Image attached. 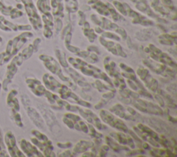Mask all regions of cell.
Returning a JSON list of instances; mask_svg holds the SVG:
<instances>
[{
	"label": "cell",
	"mask_w": 177,
	"mask_h": 157,
	"mask_svg": "<svg viewBox=\"0 0 177 157\" xmlns=\"http://www.w3.org/2000/svg\"><path fill=\"white\" fill-rule=\"evenodd\" d=\"M5 142L11 157H24V154H22V153L17 149L15 136L10 131L5 135Z\"/></svg>",
	"instance_id": "1"
},
{
	"label": "cell",
	"mask_w": 177,
	"mask_h": 157,
	"mask_svg": "<svg viewBox=\"0 0 177 157\" xmlns=\"http://www.w3.org/2000/svg\"><path fill=\"white\" fill-rule=\"evenodd\" d=\"M26 111H27V113L28 114V116L32 120V121L34 123V124L37 127L42 129L44 127V123L43 121V119L40 116L39 113L36 111V109L28 106Z\"/></svg>",
	"instance_id": "2"
},
{
	"label": "cell",
	"mask_w": 177,
	"mask_h": 157,
	"mask_svg": "<svg viewBox=\"0 0 177 157\" xmlns=\"http://www.w3.org/2000/svg\"><path fill=\"white\" fill-rule=\"evenodd\" d=\"M93 147V143L87 141H80L73 148V153L78 154V153H82L85 152L88 148H91Z\"/></svg>",
	"instance_id": "3"
},
{
	"label": "cell",
	"mask_w": 177,
	"mask_h": 157,
	"mask_svg": "<svg viewBox=\"0 0 177 157\" xmlns=\"http://www.w3.org/2000/svg\"><path fill=\"white\" fill-rule=\"evenodd\" d=\"M100 116L101 119L107 124H109V125L113 126L114 124V121L116 120V118H114V116H113L111 113H109L107 111L105 110H101L100 111Z\"/></svg>",
	"instance_id": "4"
},
{
	"label": "cell",
	"mask_w": 177,
	"mask_h": 157,
	"mask_svg": "<svg viewBox=\"0 0 177 157\" xmlns=\"http://www.w3.org/2000/svg\"><path fill=\"white\" fill-rule=\"evenodd\" d=\"M106 140L107 142V145H109V147H111L113 150H114L115 152H118L120 150H129V149L127 147H123L122 145H120L119 144H118V143L113 141L111 138H109V136H106Z\"/></svg>",
	"instance_id": "5"
},
{
	"label": "cell",
	"mask_w": 177,
	"mask_h": 157,
	"mask_svg": "<svg viewBox=\"0 0 177 157\" xmlns=\"http://www.w3.org/2000/svg\"><path fill=\"white\" fill-rule=\"evenodd\" d=\"M110 111L113 113H114L116 116H118L121 118H124V117L126 115V114L125 113L124 107L120 104H116L114 106H113L110 109Z\"/></svg>",
	"instance_id": "6"
},
{
	"label": "cell",
	"mask_w": 177,
	"mask_h": 157,
	"mask_svg": "<svg viewBox=\"0 0 177 157\" xmlns=\"http://www.w3.org/2000/svg\"><path fill=\"white\" fill-rule=\"evenodd\" d=\"M56 55L57 57L59 59V60H60V64H62V66L64 67H68V64H67L66 60V57H65V53H62V52H61V51H59V50H57Z\"/></svg>",
	"instance_id": "7"
},
{
	"label": "cell",
	"mask_w": 177,
	"mask_h": 157,
	"mask_svg": "<svg viewBox=\"0 0 177 157\" xmlns=\"http://www.w3.org/2000/svg\"><path fill=\"white\" fill-rule=\"evenodd\" d=\"M62 121H63V123H65V125H66V126L69 128H70V129L74 128V123H73V122L72 121V120H71V119H69V118L65 116L64 118H62Z\"/></svg>",
	"instance_id": "8"
},
{
	"label": "cell",
	"mask_w": 177,
	"mask_h": 157,
	"mask_svg": "<svg viewBox=\"0 0 177 157\" xmlns=\"http://www.w3.org/2000/svg\"><path fill=\"white\" fill-rule=\"evenodd\" d=\"M78 125L80 126V131H83L84 133H88V125H87L82 120H79L78 121Z\"/></svg>",
	"instance_id": "9"
},
{
	"label": "cell",
	"mask_w": 177,
	"mask_h": 157,
	"mask_svg": "<svg viewBox=\"0 0 177 157\" xmlns=\"http://www.w3.org/2000/svg\"><path fill=\"white\" fill-rule=\"evenodd\" d=\"M167 90L174 95H176V94H177V85H176V83H173V84H171L170 85H169L167 87Z\"/></svg>",
	"instance_id": "10"
},
{
	"label": "cell",
	"mask_w": 177,
	"mask_h": 157,
	"mask_svg": "<svg viewBox=\"0 0 177 157\" xmlns=\"http://www.w3.org/2000/svg\"><path fill=\"white\" fill-rule=\"evenodd\" d=\"M22 101L23 102V105H24V107L28 106L30 105V103H31L29 98L26 95H22Z\"/></svg>",
	"instance_id": "11"
},
{
	"label": "cell",
	"mask_w": 177,
	"mask_h": 157,
	"mask_svg": "<svg viewBox=\"0 0 177 157\" xmlns=\"http://www.w3.org/2000/svg\"><path fill=\"white\" fill-rule=\"evenodd\" d=\"M65 116L69 118V119L72 120H74V121H79L80 120V118L78 116L75 115V114H66Z\"/></svg>",
	"instance_id": "12"
},
{
	"label": "cell",
	"mask_w": 177,
	"mask_h": 157,
	"mask_svg": "<svg viewBox=\"0 0 177 157\" xmlns=\"http://www.w3.org/2000/svg\"><path fill=\"white\" fill-rule=\"evenodd\" d=\"M154 97L156 98V100H157V102H158V104L160 105L161 107H163L165 105V102H164V100L163 98L161 97V95L159 94H156L154 95Z\"/></svg>",
	"instance_id": "13"
},
{
	"label": "cell",
	"mask_w": 177,
	"mask_h": 157,
	"mask_svg": "<svg viewBox=\"0 0 177 157\" xmlns=\"http://www.w3.org/2000/svg\"><path fill=\"white\" fill-rule=\"evenodd\" d=\"M11 82V80H10V79L6 78L4 79V82H3V83H2V85H3V89L4 90V91H8V89H7V86H8V85L9 83H10Z\"/></svg>",
	"instance_id": "14"
},
{
	"label": "cell",
	"mask_w": 177,
	"mask_h": 157,
	"mask_svg": "<svg viewBox=\"0 0 177 157\" xmlns=\"http://www.w3.org/2000/svg\"><path fill=\"white\" fill-rule=\"evenodd\" d=\"M57 146H59L60 147H61V148H63V149H66V148H69V147H70L71 146V144L70 143V142H68V143H64V144H62V143H57Z\"/></svg>",
	"instance_id": "15"
},
{
	"label": "cell",
	"mask_w": 177,
	"mask_h": 157,
	"mask_svg": "<svg viewBox=\"0 0 177 157\" xmlns=\"http://www.w3.org/2000/svg\"><path fill=\"white\" fill-rule=\"evenodd\" d=\"M106 103H107V101H105L103 99H102L100 102H98L96 105H95V108H96V109H100L102 107H103L105 105H106Z\"/></svg>",
	"instance_id": "16"
},
{
	"label": "cell",
	"mask_w": 177,
	"mask_h": 157,
	"mask_svg": "<svg viewBox=\"0 0 177 157\" xmlns=\"http://www.w3.org/2000/svg\"><path fill=\"white\" fill-rule=\"evenodd\" d=\"M129 133L132 136V138H134L136 141H139L140 143H143L142 140H141V139H140V138H139V137H138V136H137L136 134L134 133V132H132V131H131V130L129 131Z\"/></svg>",
	"instance_id": "17"
},
{
	"label": "cell",
	"mask_w": 177,
	"mask_h": 157,
	"mask_svg": "<svg viewBox=\"0 0 177 157\" xmlns=\"http://www.w3.org/2000/svg\"><path fill=\"white\" fill-rule=\"evenodd\" d=\"M102 97L105 99H112V98L114 97V93L112 92H109V93H106L102 95Z\"/></svg>",
	"instance_id": "18"
},
{
	"label": "cell",
	"mask_w": 177,
	"mask_h": 157,
	"mask_svg": "<svg viewBox=\"0 0 177 157\" xmlns=\"http://www.w3.org/2000/svg\"><path fill=\"white\" fill-rule=\"evenodd\" d=\"M59 156L60 157H71V156H72V154H71V152H70V150L67 149V150H65V152H63L62 153V154H60Z\"/></svg>",
	"instance_id": "19"
},
{
	"label": "cell",
	"mask_w": 177,
	"mask_h": 157,
	"mask_svg": "<svg viewBox=\"0 0 177 157\" xmlns=\"http://www.w3.org/2000/svg\"><path fill=\"white\" fill-rule=\"evenodd\" d=\"M127 83L129 84V85L131 86V88L133 90H135V91H136V90L138 89V88H137L138 86H137L132 81H131V80H127Z\"/></svg>",
	"instance_id": "20"
},
{
	"label": "cell",
	"mask_w": 177,
	"mask_h": 157,
	"mask_svg": "<svg viewBox=\"0 0 177 157\" xmlns=\"http://www.w3.org/2000/svg\"><path fill=\"white\" fill-rule=\"evenodd\" d=\"M78 102L81 105H83L86 107H91V105L88 103V102H86V101H83V100H78Z\"/></svg>",
	"instance_id": "21"
},
{
	"label": "cell",
	"mask_w": 177,
	"mask_h": 157,
	"mask_svg": "<svg viewBox=\"0 0 177 157\" xmlns=\"http://www.w3.org/2000/svg\"><path fill=\"white\" fill-rule=\"evenodd\" d=\"M62 22L60 20V19H58L57 20V31H60L61 29H62Z\"/></svg>",
	"instance_id": "22"
},
{
	"label": "cell",
	"mask_w": 177,
	"mask_h": 157,
	"mask_svg": "<svg viewBox=\"0 0 177 157\" xmlns=\"http://www.w3.org/2000/svg\"><path fill=\"white\" fill-rule=\"evenodd\" d=\"M4 149V147H3V138H2V136H1V131H0V151Z\"/></svg>",
	"instance_id": "23"
},
{
	"label": "cell",
	"mask_w": 177,
	"mask_h": 157,
	"mask_svg": "<svg viewBox=\"0 0 177 157\" xmlns=\"http://www.w3.org/2000/svg\"><path fill=\"white\" fill-rule=\"evenodd\" d=\"M143 148H144V149H150V146H149V145L148 143H144L143 144Z\"/></svg>",
	"instance_id": "24"
},
{
	"label": "cell",
	"mask_w": 177,
	"mask_h": 157,
	"mask_svg": "<svg viewBox=\"0 0 177 157\" xmlns=\"http://www.w3.org/2000/svg\"><path fill=\"white\" fill-rule=\"evenodd\" d=\"M101 148H102V149H104L105 151H106V152H107V151H108V150L109 149V148H110V147H109V145H102V146L101 147Z\"/></svg>",
	"instance_id": "25"
}]
</instances>
